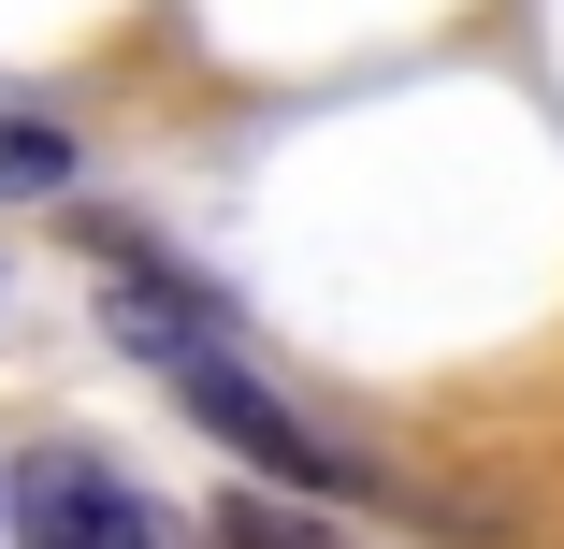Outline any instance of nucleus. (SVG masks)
<instances>
[{
  "instance_id": "nucleus-1",
  "label": "nucleus",
  "mask_w": 564,
  "mask_h": 549,
  "mask_svg": "<svg viewBox=\"0 0 564 549\" xmlns=\"http://www.w3.org/2000/svg\"><path fill=\"white\" fill-rule=\"evenodd\" d=\"M87 261H101V333H117L131 362H160V376H203V362H232L247 333H232V304H217L203 275H174L131 217H87Z\"/></svg>"
},
{
  "instance_id": "nucleus-2",
  "label": "nucleus",
  "mask_w": 564,
  "mask_h": 549,
  "mask_svg": "<svg viewBox=\"0 0 564 549\" xmlns=\"http://www.w3.org/2000/svg\"><path fill=\"white\" fill-rule=\"evenodd\" d=\"M0 520H15V549H174V520L101 463V449H30Z\"/></svg>"
},
{
  "instance_id": "nucleus-3",
  "label": "nucleus",
  "mask_w": 564,
  "mask_h": 549,
  "mask_svg": "<svg viewBox=\"0 0 564 549\" xmlns=\"http://www.w3.org/2000/svg\"><path fill=\"white\" fill-rule=\"evenodd\" d=\"M203 549H348L333 520H304V492H232L203 520Z\"/></svg>"
},
{
  "instance_id": "nucleus-4",
  "label": "nucleus",
  "mask_w": 564,
  "mask_h": 549,
  "mask_svg": "<svg viewBox=\"0 0 564 549\" xmlns=\"http://www.w3.org/2000/svg\"><path fill=\"white\" fill-rule=\"evenodd\" d=\"M58 188H73V131L0 101V202H58Z\"/></svg>"
},
{
  "instance_id": "nucleus-5",
  "label": "nucleus",
  "mask_w": 564,
  "mask_h": 549,
  "mask_svg": "<svg viewBox=\"0 0 564 549\" xmlns=\"http://www.w3.org/2000/svg\"><path fill=\"white\" fill-rule=\"evenodd\" d=\"M0 506H15V477H0Z\"/></svg>"
}]
</instances>
